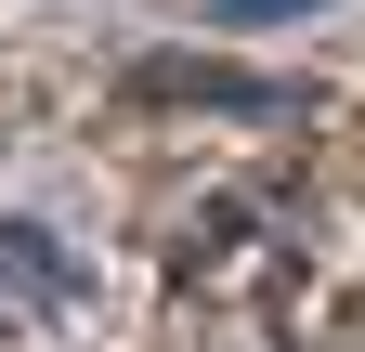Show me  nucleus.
Here are the masks:
<instances>
[{
    "mask_svg": "<svg viewBox=\"0 0 365 352\" xmlns=\"http://www.w3.org/2000/svg\"><path fill=\"white\" fill-rule=\"evenodd\" d=\"M144 92H196V105H235V118H287L274 78H235V66H144Z\"/></svg>",
    "mask_w": 365,
    "mask_h": 352,
    "instance_id": "nucleus-1",
    "label": "nucleus"
},
{
    "mask_svg": "<svg viewBox=\"0 0 365 352\" xmlns=\"http://www.w3.org/2000/svg\"><path fill=\"white\" fill-rule=\"evenodd\" d=\"M235 14H300V0H235Z\"/></svg>",
    "mask_w": 365,
    "mask_h": 352,
    "instance_id": "nucleus-2",
    "label": "nucleus"
}]
</instances>
